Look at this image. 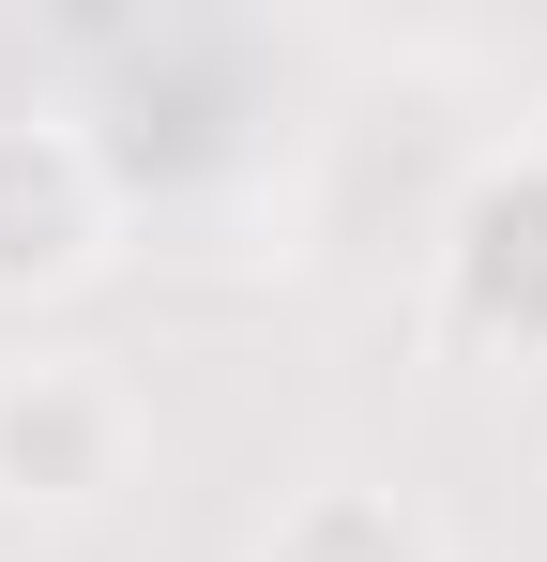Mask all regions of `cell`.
Here are the masks:
<instances>
[{
	"mask_svg": "<svg viewBox=\"0 0 547 562\" xmlns=\"http://www.w3.org/2000/svg\"><path fill=\"white\" fill-rule=\"evenodd\" d=\"M122 380L91 366V350H46V366H0V471L15 486H46V502H91L107 471H122Z\"/></svg>",
	"mask_w": 547,
	"mask_h": 562,
	"instance_id": "1",
	"label": "cell"
}]
</instances>
